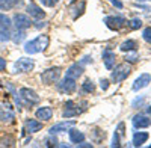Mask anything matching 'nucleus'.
<instances>
[{
    "instance_id": "28",
    "label": "nucleus",
    "mask_w": 151,
    "mask_h": 148,
    "mask_svg": "<svg viewBox=\"0 0 151 148\" xmlns=\"http://www.w3.org/2000/svg\"><path fill=\"white\" fill-rule=\"evenodd\" d=\"M142 36H144V40H145L147 42H150V44H151V27H147V29H144V32H142Z\"/></svg>"
},
{
    "instance_id": "14",
    "label": "nucleus",
    "mask_w": 151,
    "mask_h": 148,
    "mask_svg": "<svg viewBox=\"0 0 151 148\" xmlns=\"http://www.w3.org/2000/svg\"><path fill=\"white\" fill-rule=\"evenodd\" d=\"M133 126H134L136 129H145V127L151 126V119H150V116L142 115V114L134 115V116H133Z\"/></svg>"
},
{
    "instance_id": "1",
    "label": "nucleus",
    "mask_w": 151,
    "mask_h": 148,
    "mask_svg": "<svg viewBox=\"0 0 151 148\" xmlns=\"http://www.w3.org/2000/svg\"><path fill=\"white\" fill-rule=\"evenodd\" d=\"M48 42H50V38L47 35H40V36H36L35 40L24 44V52H26L27 55L41 53L48 47Z\"/></svg>"
},
{
    "instance_id": "25",
    "label": "nucleus",
    "mask_w": 151,
    "mask_h": 148,
    "mask_svg": "<svg viewBox=\"0 0 151 148\" xmlns=\"http://www.w3.org/2000/svg\"><path fill=\"white\" fill-rule=\"evenodd\" d=\"M82 89L85 91V92H94L95 91V85H94V82L92 80H86L83 85H82Z\"/></svg>"
},
{
    "instance_id": "3",
    "label": "nucleus",
    "mask_w": 151,
    "mask_h": 148,
    "mask_svg": "<svg viewBox=\"0 0 151 148\" xmlns=\"http://www.w3.org/2000/svg\"><path fill=\"white\" fill-rule=\"evenodd\" d=\"M60 73H62V71H60L59 67H52V68L45 70V71L41 74V80H42V83H45V85H53V83H56V82L59 80Z\"/></svg>"
},
{
    "instance_id": "15",
    "label": "nucleus",
    "mask_w": 151,
    "mask_h": 148,
    "mask_svg": "<svg viewBox=\"0 0 151 148\" xmlns=\"http://www.w3.org/2000/svg\"><path fill=\"white\" fill-rule=\"evenodd\" d=\"M115 59H116V55L113 53L112 50L106 48V50L103 52V62H104V67L107 70H112L113 68V65H115Z\"/></svg>"
},
{
    "instance_id": "9",
    "label": "nucleus",
    "mask_w": 151,
    "mask_h": 148,
    "mask_svg": "<svg viewBox=\"0 0 151 148\" xmlns=\"http://www.w3.org/2000/svg\"><path fill=\"white\" fill-rule=\"evenodd\" d=\"M14 24L18 30H24V29H29L32 26V21L27 15L24 14H15L14 15Z\"/></svg>"
},
{
    "instance_id": "23",
    "label": "nucleus",
    "mask_w": 151,
    "mask_h": 148,
    "mask_svg": "<svg viewBox=\"0 0 151 148\" xmlns=\"http://www.w3.org/2000/svg\"><path fill=\"white\" fill-rule=\"evenodd\" d=\"M136 47H137V44H136V41H133V40H127V41H124L121 45H119V48L122 52H133V50H136Z\"/></svg>"
},
{
    "instance_id": "34",
    "label": "nucleus",
    "mask_w": 151,
    "mask_h": 148,
    "mask_svg": "<svg viewBox=\"0 0 151 148\" xmlns=\"http://www.w3.org/2000/svg\"><path fill=\"white\" fill-rule=\"evenodd\" d=\"M5 68H6V59L0 57V71H3Z\"/></svg>"
},
{
    "instance_id": "32",
    "label": "nucleus",
    "mask_w": 151,
    "mask_h": 148,
    "mask_svg": "<svg viewBox=\"0 0 151 148\" xmlns=\"http://www.w3.org/2000/svg\"><path fill=\"white\" fill-rule=\"evenodd\" d=\"M100 83H101V85H100V86H101V89L103 91H106L107 88H109V80H106V79H103L101 82H100Z\"/></svg>"
},
{
    "instance_id": "11",
    "label": "nucleus",
    "mask_w": 151,
    "mask_h": 148,
    "mask_svg": "<svg viewBox=\"0 0 151 148\" xmlns=\"http://www.w3.org/2000/svg\"><path fill=\"white\" fill-rule=\"evenodd\" d=\"M85 8H86L85 0H80V2H79V0H76V2H73L71 6H70V12H71L73 18H74V20H77V18L83 14Z\"/></svg>"
},
{
    "instance_id": "16",
    "label": "nucleus",
    "mask_w": 151,
    "mask_h": 148,
    "mask_svg": "<svg viewBox=\"0 0 151 148\" xmlns=\"http://www.w3.org/2000/svg\"><path fill=\"white\" fill-rule=\"evenodd\" d=\"M15 118V114L14 110H12L11 107H5V106H0V121L3 122H12Z\"/></svg>"
},
{
    "instance_id": "4",
    "label": "nucleus",
    "mask_w": 151,
    "mask_h": 148,
    "mask_svg": "<svg viewBox=\"0 0 151 148\" xmlns=\"http://www.w3.org/2000/svg\"><path fill=\"white\" fill-rule=\"evenodd\" d=\"M11 20L6 17V15H3V14H0V40L2 41H8V40H11V36H12V33H11Z\"/></svg>"
},
{
    "instance_id": "13",
    "label": "nucleus",
    "mask_w": 151,
    "mask_h": 148,
    "mask_svg": "<svg viewBox=\"0 0 151 148\" xmlns=\"http://www.w3.org/2000/svg\"><path fill=\"white\" fill-rule=\"evenodd\" d=\"M150 83H151V74H148V73L141 74V76L134 80V83H133V89H134V91L144 89V88H147Z\"/></svg>"
},
{
    "instance_id": "18",
    "label": "nucleus",
    "mask_w": 151,
    "mask_h": 148,
    "mask_svg": "<svg viewBox=\"0 0 151 148\" xmlns=\"http://www.w3.org/2000/svg\"><path fill=\"white\" fill-rule=\"evenodd\" d=\"M41 129H42V122H40V121H35V119H26V122H24V131H27V133L40 131Z\"/></svg>"
},
{
    "instance_id": "12",
    "label": "nucleus",
    "mask_w": 151,
    "mask_h": 148,
    "mask_svg": "<svg viewBox=\"0 0 151 148\" xmlns=\"http://www.w3.org/2000/svg\"><path fill=\"white\" fill-rule=\"evenodd\" d=\"M76 121H62V122H58V124L50 127V134H56V133H60V131H67L70 130L71 127H74Z\"/></svg>"
},
{
    "instance_id": "7",
    "label": "nucleus",
    "mask_w": 151,
    "mask_h": 148,
    "mask_svg": "<svg viewBox=\"0 0 151 148\" xmlns=\"http://www.w3.org/2000/svg\"><path fill=\"white\" fill-rule=\"evenodd\" d=\"M20 95L27 104H36L38 101H40V95H38L33 89H29V88H21Z\"/></svg>"
},
{
    "instance_id": "21",
    "label": "nucleus",
    "mask_w": 151,
    "mask_h": 148,
    "mask_svg": "<svg viewBox=\"0 0 151 148\" xmlns=\"http://www.w3.org/2000/svg\"><path fill=\"white\" fill-rule=\"evenodd\" d=\"M70 141L73 144H80L85 141V134L76 129H70Z\"/></svg>"
},
{
    "instance_id": "8",
    "label": "nucleus",
    "mask_w": 151,
    "mask_h": 148,
    "mask_svg": "<svg viewBox=\"0 0 151 148\" xmlns=\"http://www.w3.org/2000/svg\"><path fill=\"white\" fill-rule=\"evenodd\" d=\"M76 79H73V77H65L64 80H62L59 85H58V88H59V91L60 92H65V94H73L74 92V89H76Z\"/></svg>"
},
{
    "instance_id": "10",
    "label": "nucleus",
    "mask_w": 151,
    "mask_h": 148,
    "mask_svg": "<svg viewBox=\"0 0 151 148\" xmlns=\"http://www.w3.org/2000/svg\"><path fill=\"white\" fill-rule=\"evenodd\" d=\"M83 112V109H79V104H76L74 101H67L65 103V110H64V116L65 118H73L77 116Z\"/></svg>"
},
{
    "instance_id": "36",
    "label": "nucleus",
    "mask_w": 151,
    "mask_h": 148,
    "mask_svg": "<svg viewBox=\"0 0 151 148\" xmlns=\"http://www.w3.org/2000/svg\"><path fill=\"white\" fill-rule=\"evenodd\" d=\"M110 2H112L113 5H115V6H116L118 9H121V8H122V3L119 2V0H110Z\"/></svg>"
},
{
    "instance_id": "29",
    "label": "nucleus",
    "mask_w": 151,
    "mask_h": 148,
    "mask_svg": "<svg viewBox=\"0 0 151 148\" xmlns=\"http://www.w3.org/2000/svg\"><path fill=\"white\" fill-rule=\"evenodd\" d=\"M121 144H119V133L118 131H115L113 133V139H112V147H119Z\"/></svg>"
},
{
    "instance_id": "31",
    "label": "nucleus",
    "mask_w": 151,
    "mask_h": 148,
    "mask_svg": "<svg viewBox=\"0 0 151 148\" xmlns=\"http://www.w3.org/2000/svg\"><path fill=\"white\" fill-rule=\"evenodd\" d=\"M125 60H127V62H136V60H137V55H136V50H133V55H127V57H125Z\"/></svg>"
},
{
    "instance_id": "38",
    "label": "nucleus",
    "mask_w": 151,
    "mask_h": 148,
    "mask_svg": "<svg viewBox=\"0 0 151 148\" xmlns=\"http://www.w3.org/2000/svg\"><path fill=\"white\" fill-rule=\"evenodd\" d=\"M79 147H86V148H91L92 145H91V144H82V142H80V144H79Z\"/></svg>"
},
{
    "instance_id": "40",
    "label": "nucleus",
    "mask_w": 151,
    "mask_h": 148,
    "mask_svg": "<svg viewBox=\"0 0 151 148\" xmlns=\"http://www.w3.org/2000/svg\"><path fill=\"white\" fill-rule=\"evenodd\" d=\"M147 114H148V116H150V119H151V107L147 109Z\"/></svg>"
},
{
    "instance_id": "41",
    "label": "nucleus",
    "mask_w": 151,
    "mask_h": 148,
    "mask_svg": "<svg viewBox=\"0 0 151 148\" xmlns=\"http://www.w3.org/2000/svg\"><path fill=\"white\" fill-rule=\"evenodd\" d=\"M0 85H2V82H0Z\"/></svg>"
},
{
    "instance_id": "17",
    "label": "nucleus",
    "mask_w": 151,
    "mask_h": 148,
    "mask_svg": "<svg viewBox=\"0 0 151 148\" xmlns=\"http://www.w3.org/2000/svg\"><path fill=\"white\" fill-rule=\"evenodd\" d=\"M27 14H29L30 17L36 18V20H41V18H44L45 12H44L40 6H36L35 3H29V5H27Z\"/></svg>"
},
{
    "instance_id": "24",
    "label": "nucleus",
    "mask_w": 151,
    "mask_h": 148,
    "mask_svg": "<svg viewBox=\"0 0 151 148\" xmlns=\"http://www.w3.org/2000/svg\"><path fill=\"white\" fill-rule=\"evenodd\" d=\"M15 3H18V0H0V11H9Z\"/></svg>"
},
{
    "instance_id": "37",
    "label": "nucleus",
    "mask_w": 151,
    "mask_h": 148,
    "mask_svg": "<svg viewBox=\"0 0 151 148\" xmlns=\"http://www.w3.org/2000/svg\"><path fill=\"white\" fill-rule=\"evenodd\" d=\"M56 144H58V142H56V139H48L45 145H47V147H53V145H56Z\"/></svg>"
},
{
    "instance_id": "26",
    "label": "nucleus",
    "mask_w": 151,
    "mask_h": 148,
    "mask_svg": "<svg viewBox=\"0 0 151 148\" xmlns=\"http://www.w3.org/2000/svg\"><path fill=\"white\" fill-rule=\"evenodd\" d=\"M11 38L14 40V42H15V44H20L24 38H26V33L21 32V30H18V32H15V33H14V36H11Z\"/></svg>"
},
{
    "instance_id": "6",
    "label": "nucleus",
    "mask_w": 151,
    "mask_h": 148,
    "mask_svg": "<svg viewBox=\"0 0 151 148\" xmlns=\"http://www.w3.org/2000/svg\"><path fill=\"white\" fill-rule=\"evenodd\" d=\"M35 67V62L32 59H27V57H20L17 62H15V71L17 73H29L32 71Z\"/></svg>"
},
{
    "instance_id": "2",
    "label": "nucleus",
    "mask_w": 151,
    "mask_h": 148,
    "mask_svg": "<svg viewBox=\"0 0 151 148\" xmlns=\"http://www.w3.org/2000/svg\"><path fill=\"white\" fill-rule=\"evenodd\" d=\"M130 73H132V67L125 62V64H121L118 67H115V71L112 73V80L115 82V83H119L122 80H125L129 76H130Z\"/></svg>"
},
{
    "instance_id": "39",
    "label": "nucleus",
    "mask_w": 151,
    "mask_h": 148,
    "mask_svg": "<svg viewBox=\"0 0 151 148\" xmlns=\"http://www.w3.org/2000/svg\"><path fill=\"white\" fill-rule=\"evenodd\" d=\"M44 26H45V23H44V21H42V23H38V24H36V27H38V29H41V27H44Z\"/></svg>"
},
{
    "instance_id": "22",
    "label": "nucleus",
    "mask_w": 151,
    "mask_h": 148,
    "mask_svg": "<svg viewBox=\"0 0 151 148\" xmlns=\"http://www.w3.org/2000/svg\"><path fill=\"white\" fill-rule=\"evenodd\" d=\"M147 139H148V133H145V131H136L133 134V145L134 147H141Z\"/></svg>"
},
{
    "instance_id": "30",
    "label": "nucleus",
    "mask_w": 151,
    "mask_h": 148,
    "mask_svg": "<svg viewBox=\"0 0 151 148\" xmlns=\"http://www.w3.org/2000/svg\"><path fill=\"white\" fill-rule=\"evenodd\" d=\"M40 2L44 5V6H48V8H53L56 3H58V0H40Z\"/></svg>"
},
{
    "instance_id": "19",
    "label": "nucleus",
    "mask_w": 151,
    "mask_h": 148,
    "mask_svg": "<svg viewBox=\"0 0 151 148\" xmlns=\"http://www.w3.org/2000/svg\"><path fill=\"white\" fill-rule=\"evenodd\" d=\"M52 116H53V109L48 107V106L40 107V109L36 110V118H38V119L48 121V119H52Z\"/></svg>"
},
{
    "instance_id": "20",
    "label": "nucleus",
    "mask_w": 151,
    "mask_h": 148,
    "mask_svg": "<svg viewBox=\"0 0 151 148\" xmlns=\"http://www.w3.org/2000/svg\"><path fill=\"white\" fill-rule=\"evenodd\" d=\"M82 74H83V67L79 65V64H73L68 68V71H67V76L68 77H73V79H79Z\"/></svg>"
},
{
    "instance_id": "33",
    "label": "nucleus",
    "mask_w": 151,
    "mask_h": 148,
    "mask_svg": "<svg viewBox=\"0 0 151 148\" xmlns=\"http://www.w3.org/2000/svg\"><path fill=\"white\" fill-rule=\"evenodd\" d=\"M142 103H144V97H141V98H136V100L133 101V104H132V106H133V107H137V104L141 106Z\"/></svg>"
},
{
    "instance_id": "5",
    "label": "nucleus",
    "mask_w": 151,
    "mask_h": 148,
    "mask_svg": "<svg viewBox=\"0 0 151 148\" xmlns=\"http://www.w3.org/2000/svg\"><path fill=\"white\" fill-rule=\"evenodd\" d=\"M104 23H106V26L112 30H119L122 29L124 26H127V20L122 18V17H106L104 18Z\"/></svg>"
},
{
    "instance_id": "35",
    "label": "nucleus",
    "mask_w": 151,
    "mask_h": 148,
    "mask_svg": "<svg viewBox=\"0 0 151 148\" xmlns=\"http://www.w3.org/2000/svg\"><path fill=\"white\" fill-rule=\"evenodd\" d=\"M118 133H119V136H122L124 134V122H119V126H118V130H116Z\"/></svg>"
},
{
    "instance_id": "27",
    "label": "nucleus",
    "mask_w": 151,
    "mask_h": 148,
    "mask_svg": "<svg viewBox=\"0 0 151 148\" xmlns=\"http://www.w3.org/2000/svg\"><path fill=\"white\" fill-rule=\"evenodd\" d=\"M129 26H130V29H133V30H136V29H139L141 26H142V21L139 20V18H133L130 23H127Z\"/></svg>"
}]
</instances>
